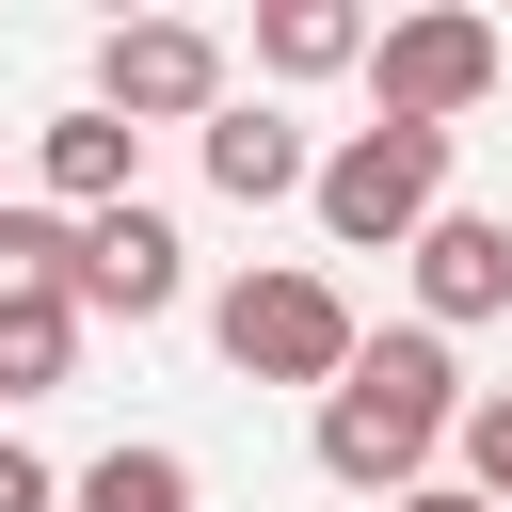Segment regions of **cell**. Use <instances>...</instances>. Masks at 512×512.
Listing matches in <instances>:
<instances>
[{"instance_id": "obj_1", "label": "cell", "mask_w": 512, "mask_h": 512, "mask_svg": "<svg viewBox=\"0 0 512 512\" xmlns=\"http://www.w3.org/2000/svg\"><path fill=\"white\" fill-rule=\"evenodd\" d=\"M464 416H480V384L448 368V336L432 320H400V336H368L352 352V384L320 400V480H352V496H432V448H464Z\"/></svg>"}, {"instance_id": "obj_2", "label": "cell", "mask_w": 512, "mask_h": 512, "mask_svg": "<svg viewBox=\"0 0 512 512\" xmlns=\"http://www.w3.org/2000/svg\"><path fill=\"white\" fill-rule=\"evenodd\" d=\"M208 336H224V368H240V384H304V400H336V384H352V352H368L352 288H336V272H304V256H256V272H224Z\"/></svg>"}, {"instance_id": "obj_3", "label": "cell", "mask_w": 512, "mask_h": 512, "mask_svg": "<svg viewBox=\"0 0 512 512\" xmlns=\"http://www.w3.org/2000/svg\"><path fill=\"white\" fill-rule=\"evenodd\" d=\"M448 144H464V128H384V112L336 128V144H320V192H304L320 240H336V256H416V240L448 224Z\"/></svg>"}, {"instance_id": "obj_4", "label": "cell", "mask_w": 512, "mask_h": 512, "mask_svg": "<svg viewBox=\"0 0 512 512\" xmlns=\"http://www.w3.org/2000/svg\"><path fill=\"white\" fill-rule=\"evenodd\" d=\"M496 80H512V32H496V16H464V0H432V16H384V48H368V96H384V128H464Z\"/></svg>"}, {"instance_id": "obj_5", "label": "cell", "mask_w": 512, "mask_h": 512, "mask_svg": "<svg viewBox=\"0 0 512 512\" xmlns=\"http://www.w3.org/2000/svg\"><path fill=\"white\" fill-rule=\"evenodd\" d=\"M96 112H128V128H208V112H224V32H208V16H112V32H96Z\"/></svg>"}, {"instance_id": "obj_6", "label": "cell", "mask_w": 512, "mask_h": 512, "mask_svg": "<svg viewBox=\"0 0 512 512\" xmlns=\"http://www.w3.org/2000/svg\"><path fill=\"white\" fill-rule=\"evenodd\" d=\"M176 304H192V240H176L160 208L80 224V320H176Z\"/></svg>"}, {"instance_id": "obj_7", "label": "cell", "mask_w": 512, "mask_h": 512, "mask_svg": "<svg viewBox=\"0 0 512 512\" xmlns=\"http://www.w3.org/2000/svg\"><path fill=\"white\" fill-rule=\"evenodd\" d=\"M32 176H48V208H64V224H112V208H144V128L80 96V112H48V128H32Z\"/></svg>"}, {"instance_id": "obj_8", "label": "cell", "mask_w": 512, "mask_h": 512, "mask_svg": "<svg viewBox=\"0 0 512 512\" xmlns=\"http://www.w3.org/2000/svg\"><path fill=\"white\" fill-rule=\"evenodd\" d=\"M192 160H208V192H224V208H288V192H320V144H304L272 96H224V112L192 128Z\"/></svg>"}, {"instance_id": "obj_9", "label": "cell", "mask_w": 512, "mask_h": 512, "mask_svg": "<svg viewBox=\"0 0 512 512\" xmlns=\"http://www.w3.org/2000/svg\"><path fill=\"white\" fill-rule=\"evenodd\" d=\"M416 320H432V336L512 320V224H496V208H448V224L416 240Z\"/></svg>"}, {"instance_id": "obj_10", "label": "cell", "mask_w": 512, "mask_h": 512, "mask_svg": "<svg viewBox=\"0 0 512 512\" xmlns=\"http://www.w3.org/2000/svg\"><path fill=\"white\" fill-rule=\"evenodd\" d=\"M368 48H384V32H368L352 0H272V16H256V64H272V80H352Z\"/></svg>"}, {"instance_id": "obj_11", "label": "cell", "mask_w": 512, "mask_h": 512, "mask_svg": "<svg viewBox=\"0 0 512 512\" xmlns=\"http://www.w3.org/2000/svg\"><path fill=\"white\" fill-rule=\"evenodd\" d=\"M0 304H80V224H64L48 192L0 208Z\"/></svg>"}, {"instance_id": "obj_12", "label": "cell", "mask_w": 512, "mask_h": 512, "mask_svg": "<svg viewBox=\"0 0 512 512\" xmlns=\"http://www.w3.org/2000/svg\"><path fill=\"white\" fill-rule=\"evenodd\" d=\"M64 512H192V448L128 432V448H96V464H80V496H64Z\"/></svg>"}, {"instance_id": "obj_13", "label": "cell", "mask_w": 512, "mask_h": 512, "mask_svg": "<svg viewBox=\"0 0 512 512\" xmlns=\"http://www.w3.org/2000/svg\"><path fill=\"white\" fill-rule=\"evenodd\" d=\"M80 368V304H0V400H48Z\"/></svg>"}, {"instance_id": "obj_14", "label": "cell", "mask_w": 512, "mask_h": 512, "mask_svg": "<svg viewBox=\"0 0 512 512\" xmlns=\"http://www.w3.org/2000/svg\"><path fill=\"white\" fill-rule=\"evenodd\" d=\"M464 496L512 512V384H480V416H464Z\"/></svg>"}, {"instance_id": "obj_15", "label": "cell", "mask_w": 512, "mask_h": 512, "mask_svg": "<svg viewBox=\"0 0 512 512\" xmlns=\"http://www.w3.org/2000/svg\"><path fill=\"white\" fill-rule=\"evenodd\" d=\"M64 496H80V480H48V464H32L16 432H0V512H64Z\"/></svg>"}, {"instance_id": "obj_16", "label": "cell", "mask_w": 512, "mask_h": 512, "mask_svg": "<svg viewBox=\"0 0 512 512\" xmlns=\"http://www.w3.org/2000/svg\"><path fill=\"white\" fill-rule=\"evenodd\" d=\"M400 512H496V496H464V480H432V496H400Z\"/></svg>"}, {"instance_id": "obj_17", "label": "cell", "mask_w": 512, "mask_h": 512, "mask_svg": "<svg viewBox=\"0 0 512 512\" xmlns=\"http://www.w3.org/2000/svg\"><path fill=\"white\" fill-rule=\"evenodd\" d=\"M0 208H16V192H0Z\"/></svg>"}]
</instances>
